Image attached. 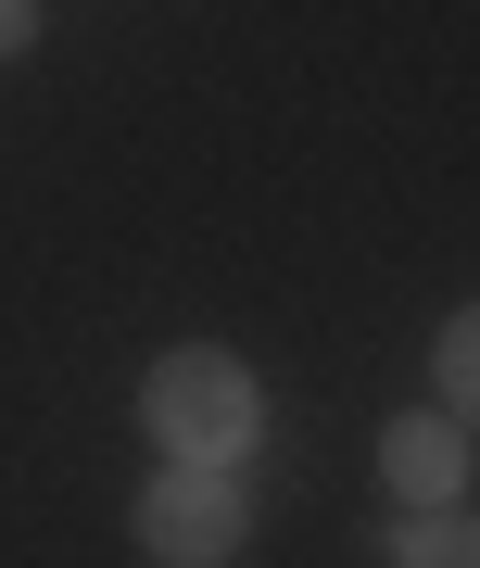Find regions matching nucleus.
Segmentation results:
<instances>
[{
    "instance_id": "obj_1",
    "label": "nucleus",
    "mask_w": 480,
    "mask_h": 568,
    "mask_svg": "<svg viewBox=\"0 0 480 568\" xmlns=\"http://www.w3.org/2000/svg\"><path fill=\"white\" fill-rule=\"evenodd\" d=\"M152 429H164L178 467H228L240 443H253V379H240L216 342L164 354V366H152Z\"/></svg>"
},
{
    "instance_id": "obj_2",
    "label": "nucleus",
    "mask_w": 480,
    "mask_h": 568,
    "mask_svg": "<svg viewBox=\"0 0 480 568\" xmlns=\"http://www.w3.org/2000/svg\"><path fill=\"white\" fill-rule=\"evenodd\" d=\"M140 544H152V568H228L240 556V480L228 467H164L140 493Z\"/></svg>"
},
{
    "instance_id": "obj_3",
    "label": "nucleus",
    "mask_w": 480,
    "mask_h": 568,
    "mask_svg": "<svg viewBox=\"0 0 480 568\" xmlns=\"http://www.w3.org/2000/svg\"><path fill=\"white\" fill-rule=\"evenodd\" d=\"M380 467H392V493H418V506H456V493H468V429L456 417H392L380 429Z\"/></svg>"
},
{
    "instance_id": "obj_4",
    "label": "nucleus",
    "mask_w": 480,
    "mask_h": 568,
    "mask_svg": "<svg viewBox=\"0 0 480 568\" xmlns=\"http://www.w3.org/2000/svg\"><path fill=\"white\" fill-rule=\"evenodd\" d=\"M430 379H442V417H468V392H480V328H468V316L430 342Z\"/></svg>"
},
{
    "instance_id": "obj_5",
    "label": "nucleus",
    "mask_w": 480,
    "mask_h": 568,
    "mask_svg": "<svg viewBox=\"0 0 480 568\" xmlns=\"http://www.w3.org/2000/svg\"><path fill=\"white\" fill-rule=\"evenodd\" d=\"M404 568H480V544H468V518L442 506V518L418 530V544H404Z\"/></svg>"
},
{
    "instance_id": "obj_6",
    "label": "nucleus",
    "mask_w": 480,
    "mask_h": 568,
    "mask_svg": "<svg viewBox=\"0 0 480 568\" xmlns=\"http://www.w3.org/2000/svg\"><path fill=\"white\" fill-rule=\"evenodd\" d=\"M39 39V0H0V51H26Z\"/></svg>"
}]
</instances>
